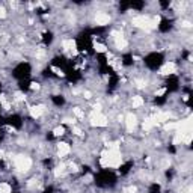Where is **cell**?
<instances>
[{
    "label": "cell",
    "instance_id": "1",
    "mask_svg": "<svg viewBox=\"0 0 193 193\" xmlns=\"http://www.w3.org/2000/svg\"><path fill=\"white\" fill-rule=\"evenodd\" d=\"M160 23V17H154V18H148V17H136L133 18V26L136 27H140V29H145V30H152V29L157 27V24Z\"/></svg>",
    "mask_w": 193,
    "mask_h": 193
},
{
    "label": "cell",
    "instance_id": "2",
    "mask_svg": "<svg viewBox=\"0 0 193 193\" xmlns=\"http://www.w3.org/2000/svg\"><path fill=\"white\" fill-rule=\"evenodd\" d=\"M107 157H109V167H118L122 163V157H121L118 143H110V148L107 150Z\"/></svg>",
    "mask_w": 193,
    "mask_h": 193
},
{
    "label": "cell",
    "instance_id": "3",
    "mask_svg": "<svg viewBox=\"0 0 193 193\" xmlns=\"http://www.w3.org/2000/svg\"><path fill=\"white\" fill-rule=\"evenodd\" d=\"M14 163H15V167L20 170V172H26L30 169L32 166V160L26 157V155H17L14 158Z\"/></svg>",
    "mask_w": 193,
    "mask_h": 193
},
{
    "label": "cell",
    "instance_id": "4",
    "mask_svg": "<svg viewBox=\"0 0 193 193\" xmlns=\"http://www.w3.org/2000/svg\"><path fill=\"white\" fill-rule=\"evenodd\" d=\"M89 119H91V124L94 127H106L107 125V119L104 115H101L100 112L92 110V113L89 115Z\"/></svg>",
    "mask_w": 193,
    "mask_h": 193
},
{
    "label": "cell",
    "instance_id": "5",
    "mask_svg": "<svg viewBox=\"0 0 193 193\" xmlns=\"http://www.w3.org/2000/svg\"><path fill=\"white\" fill-rule=\"evenodd\" d=\"M112 35H113V41H115L116 48H119V50L127 48V41H125V38L122 36V33H119V32H113Z\"/></svg>",
    "mask_w": 193,
    "mask_h": 193
},
{
    "label": "cell",
    "instance_id": "6",
    "mask_svg": "<svg viewBox=\"0 0 193 193\" xmlns=\"http://www.w3.org/2000/svg\"><path fill=\"white\" fill-rule=\"evenodd\" d=\"M125 125H127L128 131H133L136 128V125H138V118L133 113H127L125 115Z\"/></svg>",
    "mask_w": 193,
    "mask_h": 193
},
{
    "label": "cell",
    "instance_id": "7",
    "mask_svg": "<svg viewBox=\"0 0 193 193\" xmlns=\"http://www.w3.org/2000/svg\"><path fill=\"white\" fill-rule=\"evenodd\" d=\"M175 71H177L175 64H174V62H167V64H165V65L160 68V74H163V76H169V74H174Z\"/></svg>",
    "mask_w": 193,
    "mask_h": 193
},
{
    "label": "cell",
    "instance_id": "8",
    "mask_svg": "<svg viewBox=\"0 0 193 193\" xmlns=\"http://www.w3.org/2000/svg\"><path fill=\"white\" fill-rule=\"evenodd\" d=\"M109 21H110V17H109V14H104V12H100V14H96L95 23L98 24V26H104V24H109Z\"/></svg>",
    "mask_w": 193,
    "mask_h": 193
},
{
    "label": "cell",
    "instance_id": "9",
    "mask_svg": "<svg viewBox=\"0 0 193 193\" xmlns=\"http://www.w3.org/2000/svg\"><path fill=\"white\" fill-rule=\"evenodd\" d=\"M45 110V107L42 106V104H38V106H32L30 107V115H32V118H41V115L44 113Z\"/></svg>",
    "mask_w": 193,
    "mask_h": 193
},
{
    "label": "cell",
    "instance_id": "10",
    "mask_svg": "<svg viewBox=\"0 0 193 193\" xmlns=\"http://www.w3.org/2000/svg\"><path fill=\"white\" fill-rule=\"evenodd\" d=\"M170 118V113H167V112H158L155 116H154V121L158 124V122H165Z\"/></svg>",
    "mask_w": 193,
    "mask_h": 193
},
{
    "label": "cell",
    "instance_id": "11",
    "mask_svg": "<svg viewBox=\"0 0 193 193\" xmlns=\"http://www.w3.org/2000/svg\"><path fill=\"white\" fill-rule=\"evenodd\" d=\"M64 48L68 50V51L76 53V41H74V39H65V41H64Z\"/></svg>",
    "mask_w": 193,
    "mask_h": 193
},
{
    "label": "cell",
    "instance_id": "12",
    "mask_svg": "<svg viewBox=\"0 0 193 193\" xmlns=\"http://www.w3.org/2000/svg\"><path fill=\"white\" fill-rule=\"evenodd\" d=\"M155 125H157V122L154 121V118H146V119L143 121V130H145V131H148V130L154 128Z\"/></svg>",
    "mask_w": 193,
    "mask_h": 193
},
{
    "label": "cell",
    "instance_id": "13",
    "mask_svg": "<svg viewBox=\"0 0 193 193\" xmlns=\"http://www.w3.org/2000/svg\"><path fill=\"white\" fill-rule=\"evenodd\" d=\"M57 151H59V155H60V157H62V155H67L69 152V145L68 143H64V142L59 143V145H57Z\"/></svg>",
    "mask_w": 193,
    "mask_h": 193
},
{
    "label": "cell",
    "instance_id": "14",
    "mask_svg": "<svg viewBox=\"0 0 193 193\" xmlns=\"http://www.w3.org/2000/svg\"><path fill=\"white\" fill-rule=\"evenodd\" d=\"M100 163L103 167H109V157H107V151L101 152V158H100Z\"/></svg>",
    "mask_w": 193,
    "mask_h": 193
},
{
    "label": "cell",
    "instance_id": "15",
    "mask_svg": "<svg viewBox=\"0 0 193 193\" xmlns=\"http://www.w3.org/2000/svg\"><path fill=\"white\" fill-rule=\"evenodd\" d=\"M65 169H67V166H65V165H59V166H56V169H55V175H56V177H62V175L65 174Z\"/></svg>",
    "mask_w": 193,
    "mask_h": 193
},
{
    "label": "cell",
    "instance_id": "16",
    "mask_svg": "<svg viewBox=\"0 0 193 193\" xmlns=\"http://www.w3.org/2000/svg\"><path fill=\"white\" fill-rule=\"evenodd\" d=\"M143 104L142 96H133V107H140Z\"/></svg>",
    "mask_w": 193,
    "mask_h": 193
},
{
    "label": "cell",
    "instance_id": "17",
    "mask_svg": "<svg viewBox=\"0 0 193 193\" xmlns=\"http://www.w3.org/2000/svg\"><path fill=\"white\" fill-rule=\"evenodd\" d=\"M0 193H11V186L6 184V183H2L0 184Z\"/></svg>",
    "mask_w": 193,
    "mask_h": 193
},
{
    "label": "cell",
    "instance_id": "18",
    "mask_svg": "<svg viewBox=\"0 0 193 193\" xmlns=\"http://www.w3.org/2000/svg\"><path fill=\"white\" fill-rule=\"evenodd\" d=\"M94 48H95L98 53H106V45H104V44H98V42H95V44H94Z\"/></svg>",
    "mask_w": 193,
    "mask_h": 193
},
{
    "label": "cell",
    "instance_id": "19",
    "mask_svg": "<svg viewBox=\"0 0 193 193\" xmlns=\"http://www.w3.org/2000/svg\"><path fill=\"white\" fill-rule=\"evenodd\" d=\"M0 103H2V106L6 109V110H9L11 109V106H9V103L6 101V98H5V95H0Z\"/></svg>",
    "mask_w": 193,
    "mask_h": 193
},
{
    "label": "cell",
    "instance_id": "20",
    "mask_svg": "<svg viewBox=\"0 0 193 193\" xmlns=\"http://www.w3.org/2000/svg\"><path fill=\"white\" fill-rule=\"evenodd\" d=\"M183 140H184V142L189 145V143L192 142V131H190V133H186V134H183Z\"/></svg>",
    "mask_w": 193,
    "mask_h": 193
},
{
    "label": "cell",
    "instance_id": "21",
    "mask_svg": "<svg viewBox=\"0 0 193 193\" xmlns=\"http://www.w3.org/2000/svg\"><path fill=\"white\" fill-rule=\"evenodd\" d=\"M165 128L166 130H177L178 128V122H169V124H166Z\"/></svg>",
    "mask_w": 193,
    "mask_h": 193
},
{
    "label": "cell",
    "instance_id": "22",
    "mask_svg": "<svg viewBox=\"0 0 193 193\" xmlns=\"http://www.w3.org/2000/svg\"><path fill=\"white\" fill-rule=\"evenodd\" d=\"M64 131H65V130H64V127H56L53 133H55V136H62V134H64Z\"/></svg>",
    "mask_w": 193,
    "mask_h": 193
},
{
    "label": "cell",
    "instance_id": "23",
    "mask_svg": "<svg viewBox=\"0 0 193 193\" xmlns=\"http://www.w3.org/2000/svg\"><path fill=\"white\" fill-rule=\"evenodd\" d=\"M53 71H55L56 74H57V76H60V77H64V76H65V72H64V71H62V69H59V68H56V67H53Z\"/></svg>",
    "mask_w": 193,
    "mask_h": 193
},
{
    "label": "cell",
    "instance_id": "24",
    "mask_svg": "<svg viewBox=\"0 0 193 193\" xmlns=\"http://www.w3.org/2000/svg\"><path fill=\"white\" fill-rule=\"evenodd\" d=\"M30 89H32V91H38V89H39V84H38L36 82L30 83Z\"/></svg>",
    "mask_w": 193,
    "mask_h": 193
},
{
    "label": "cell",
    "instance_id": "25",
    "mask_svg": "<svg viewBox=\"0 0 193 193\" xmlns=\"http://www.w3.org/2000/svg\"><path fill=\"white\" fill-rule=\"evenodd\" d=\"M74 115H76V116H79V118H82V116H83V112L80 110L79 107H76V109H74Z\"/></svg>",
    "mask_w": 193,
    "mask_h": 193
},
{
    "label": "cell",
    "instance_id": "26",
    "mask_svg": "<svg viewBox=\"0 0 193 193\" xmlns=\"http://www.w3.org/2000/svg\"><path fill=\"white\" fill-rule=\"evenodd\" d=\"M15 98H17L18 101H24V95H23L21 92H17V94H15Z\"/></svg>",
    "mask_w": 193,
    "mask_h": 193
},
{
    "label": "cell",
    "instance_id": "27",
    "mask_svg": "<svg viewBox=\"0 0 193 193\" xmlns=\"http://www.w3.org/2000/svg\"><path fill=\"white\" fill-rule=\"evenodd\" d=\"M138 88H140V89H142V88H145V86H146V83L143 82V80H138Z\"/></svg>",
    "mask_w": 193,
    "mask_h": 193
},
{
    "label": "cell",
    "instance_id": "28",
    "mask_svg": "<svg viewBox=\"0 0 193 193\" xmlns=\"http://www.w3.org/2000/svg\"><path fill=\"white\" fill-rule=\"evenodd\" d=\"M5 17H6V9L0 8V18H5Z\"/></svg>",
    "mask_w": 193,
    "mask_h": 193
},
{
    "label": "cell",
    "instance_id": "29",
    "mask_svg": "<svg viewBox=\"0 0 193 193\" xmlns=\"http://www.w3.org/2000/svg\"><path fill=\"white\" fill-rule=\"evenodd\" d=\"M181 26H183V27H192V23H190V21H183Z\"/></svg>",
    "mask_w": 193,
    "mask_h": 193
},
{
    "label": "cell",
    "instance_id": "30",
    "mask_svg": "<svg viewBox=\"0 0 193 193\" xmlns=\"http://www.w3.org/2000/svg\"><path fill=\"white\" fill-rule=\"evenodd\" d=\"M72 131H74L77 136H80V134H82V130H80V128H77V127H72Z\"/></svg>",
    "mask_w": 193,
    "mask_h": 193
},
{
    "label": "cell",
    "instance_id": "31",
    "mask_svg": "<svg viewBox=\"0 0 193 193\" xmlns=\"http://www.w3.org/2000/svg\"><path fill=\"white\" fill-rule=\"evenodd\" d=\"M83 96H84V98H86V100H89V98H91V96H92V94H91V92H89V91H84V92H83Z\"/></svg>",
    "mask_w": 193,
    "mask_h": 193
},
{
    "label": "cell",
    "instance_id": "32",
    "mask_svg": "<svg viewBox=\"0 0 193 193\" xmlns=\"http://www.w3.org/2000/svg\"><path fill=\"white\" fill-rule=\"evenodd\" d=\"M64 122H65V124H74L76 121H74V119H71V118H65V119H64Z\"/></svg>",
    "mask_w": 193,
    "mask_h": 193
},
{
    "label": "cell",
    "instance_id": "33",
    "mask_svg": "<svg viewBox=\"0 0 193 193\" xmlns=\"http://www.w3.org/2000/svg\"><path fill=\"white\" fill-rule=\"evenodd\" d=\"M127 192H128V193H136V192H138V189L133 186V187H128V189H127Z\"/></svg>",
    "mask_w": 193,
    "mask_h": 193
},
{
    "label": "cell",
    "instance_id": "34",
    "mask_svg": "<svg viewBox=\"0 0 193 193\" xmlns=\"http://www.w3.org/2000/svg\"><path fill=\"white\" fill-rule=\"evenodd\" d=\"M165 92H166V89H158V91L155 92V95H163Z\"/></svg>",
    "mask_w": 193,
    "mask_h": 193
},
{
    "label": "cell",
    "instance_id": "35",
    "mask_svg": "<svg viewBox=\"0 0 193 193\" xmlns=\"http://www.w3.org/2000/svg\"><path fill=\"white\" fill-rule=\"evenodd\" d=\"M41 56H44V50H38L36 51V57H41Z\"/></svg>",
    "mask_w": 193,
    "mask_h": 193
},
{
    "label": "cell",
    "instance_id": "36",
    "mask_svg": "<svg viewBox=\"0 0 193 193\" xmlns=\"http://www.w3.org/2000/svg\"><path fill=\"white\" fill-rule=\"evenodd\" d=\"M69 167H71V170H72V172H77V166H76V165H72V163H71Z\"/></svg>",
    "mask_w": 193,
    "mask_h": 193
}]
</instances>
